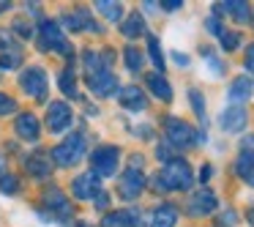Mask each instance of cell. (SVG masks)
Listing matches in <instances>:
<instances>
[{"label": "cell", "instance_id": "cell-1", "mask_svg": "<svg viewBox=\"0 0 254 227\" xmlns=\"http://www.w3.org/2000/svg\"><path fill=\"white\" fill-rule=\"evenodd\" d=\"M194 183V175H191V167H189V161L183 159H170L164 164V170H161V175H156V189H161V192H167V189H189Z\"/></svg>", "mask_w": 254, "mask_h": 227}, {"label": "cell", "instance_id": "cell-2", "mask_svg": "<svg viewBox=\"0 0 254 227\" xmlns=\"http://www.w3.org/2000/svg\"><path fill=\"white\" fill-rule=\"evenodd\" d=\"M85 148H88V137H85L82 132L68 134L61 145L52 148V159H55V164H61V167H71L85 156Z\"/></svg>", "mask_w": 254, "mask_h": 227}, {"label": "cell", "instance_id": "cell-3", "mask_svg": "<svg viewBox=\"0 0 254 227\" xmlns=\"http://www.w3.org/2000/svg\"><path fill=\"white\" fill-rule=\"evenodd\" d=\"M164 134H167V143L175 145V148H191V145L202 143V137H199L186 121H181V118H167Z\"/></svg>", "mask_w": 254, "mask_h": 227}, {"label": "cell", "instance_id": "cell-4", "mask_svg": "<svg viewBox=\"0 0 254 227\" xmlns=\"http://www.w3.org/2000/svg\"><path fill=\"white\" fill-rule=\"evenodd\" d=\"M39 50L41 52H61V55H71L74 47L63 39V30L58 28L55 22H41V30H39Z\"/></svg>", "mask_w": 254, "mask_h": 227}, {"label": "cell", "instance_id": "cell-5", "mask_svg": "<svg viewBox=\"0 0 254 227\" xmlns=\"http://www.w3.org/2000/svg\"><path fill=\"white\" fill-rule=\"evenodd\" d=\"M118 159H121V151L115 148V145H101V148L93 151V172L99 178H110L115 175L118 170Z\"/></svg>", "mask_w": 254, "mask_h": 227}, {"label": "cell", "instance_id": "cell-6", "mask_svg": "<svg viewBox=\"0 0 254 227\" xmlns=\"http://www.w3.org/2000/svg\"><path fill=\"white\" fill-rule=\"evenodd\" d=\"M19 85H22V90L28 96H33V99H44L47 96V88H50V82H47V72L39 66H30L22 72V77H19Z\"/></svg>", "mask_w": 254, "mask_h": 227}, {"label": "cell", "instance_id": "cell-7", "mask_svg": "<svg viewBox=\"0 0 254 227\" xmlns=\"http://www.w3.org/2000/svg\"><path fill=\"white\" fill-rule=\"evenodd\" d=\"M88 88H90V93H96L99 99L115 96V90H118V77L110 72V69H99V72L88 74Z\"/></svg>", "mask_w": 254, "mask_h": 227}, {"label": "cell", "instance_id": "cell-8", "mask_svg": "<svg viewBox=\"0 0 254 227\" xmlns=\"http://www.w3.org/2000/svg\"><path fill=\"white\" fill-rule=\"evenodd\" d=\"M71 121H74L71 107H68L66 101H52L50 110H47V126H50V132H55V134L66 132V129L71 126Z\"/></svg>", "mask_w": 254, "mask_h": 227}, {"label": "cell", "instance_id": "cell-9", "mask_svg": "<svg viewBox=\"0 0 254 227\" xmlns=\"http://www.w3.org/2000/svg\"><path fill=\"white\" fill-rule=\"evenodd\" d=\"M44 208H50L52 214L58 216V219H71L74 216V208H71V203L66 200V194L61 192L58 186H52V189H47L44 192Z\"/></svg>", "mask_w": 254, "mask_h": 227}, {"label": "cell", "instance_id": "cell-10", "mask_svg": "<svg viewBox=\"0 0 254 227\" xmlns=\"http://www.w3.org/2000/svg\"><path fill=\"white\" fill-rule=\"evenodd\" d=\"M216 208H219V200H216V194L210 192V189H199V192H194L191 200H189V214L191 216H208V214H213Z\"/></svg>", "mask_w": 254, "mask_h": 227}, {"label": "cell", "instance_id": "cell-11", "mask_svg": "<svg viewBox=\"0 0 254 227\" xmlns=\"http://www.w3.org/2000/svg\"><path fill=\"white\" fill-rule=\"evenodd\" d=\"M142 189H145V175L137 167H128L121 175V197L123 200H137Z\"/></svg>", "mask_w": 254, "mask_h": 227}, {"label": "cell", "instance_id": "cell-12", "mask_svg": "<svg viewBox=\"0 0 254 227\" xmlns=\"http://www.w3.org/2000/svg\"><path fill=\"white\" fill-rule=\"evenodd\" d=\"M246 121H249V112L243 110V107H238V104L227 107V110L219 115V126L224 129V132H230V134H238L243 126H246Z\"/></svg>", "mask_w": 254, "mask_h": 227}, {"label": "cell", "instance_id": "cell-13", "mask_svg": "<svg viewBox=\"0 0 254 227\" xmlns=\"http://www.w3.org/2000/svg\"><path fill=\"white\" fill-rule=\"evenodd\" d=\"M71 189H74V197L77 200H90V197H96V194L101 192V181H99L96 172H85V175L74 178Z\"/></svg>", "mask_w": 254, "mask_h": 227}, {"label": "cell", "instance_id": "cell-14", "mask_svg": "<svg viewBox=\"0 0 254 227\" xmlns=\"http://www.w3.org/2000/svg\"><path fill=\"white\" fill-rule=\"evenodd\" d=\"M0 44H3V50H0V69H17L22 63V47L14 44L8 33H0Z\"/></svg>", "mask_w": 254, "mask_h": 227}, {"label": "cell", "instance_id": "cell-15", "mask_svg": "<svg viewBox=\"0 0 254 227\" xmlns=\"http://www.w3.org/2000/svg\"><path fill=\"white\" fill-rule=\"evenodd\" d=\"M101 227H139V211L126 208V211H115V214H107Z\"/></svg>", "mask_w": 254, "mask_h": 227}, {"label": "cell", "instance_id": "cell-16", "mask_svg": "<svg viewBox=\"0 0 254 227\" xmlns=\"http://www.w3.org/2000/svg\"><path fill=\"white\" fill-rule=\"evenodd\" d=\"M216 14H230L235 22H249V17H252V11H249V3H243V0H227V3H216L213 8Z\"/></svg>", "mask_w": 254, "mask_h": 227}, {"label": "cell", "instance_id": "cell-17", "mask_svg": "<svg viewBox=\"0 0 254 227\" xmlns=\"http://www.w3.org/2000/svg\"><path fill=\"white\" fill-rule=\"evenodd\" d=\"M63 25H68V30H90V33H96V30H99V25L93 22L90 11H85V8H77L74 14L63 17Z\"/></svg>", "mask_w": 254, "mask_h": 227}, {"label": "cell", "instance_id": "cell-18", "mask_svg": "<svg viewBox=\"0 0 254 227\" xmlns=\"http://www.w3.org/2000/svg\"><path fill=\"white\" fill-rule=\"evenodd\" d=\"M14 129H17V134L22 140H39V118L33 115V112H22V115L17 118V123H14Z\"/></svg>", "mask_w": 254, "mask_h": 227}, {"label": "cell", "instance_id": "cell-19", "mask_svg": "<svg viewBox=\"0 0 254 227\" xmlns=\"http://www.w3.org/2000/svg\"><path fill=\"white\" fill-rule=\"evenodd\" d=\"M175 222H178V208L170 203L159 205L150 216V227H175Z\"/></svg>", "mask_w": 254, "mask_h": 227}, {"label": "cell", "instance_id": "cell-20", "mask_svg": "<svg viewBox=\"0 0 254 227\" xmlns=\"http://www.w3.org/2000/svg\"><path fill=\"white\" fill-rule=\"evenodd\" d=\"M235 172L241 181H246L249 186H254V151H243L235 161Z\"/></svg>", "mask_w": 254, "mask_h": 227}, {"label": "cell", "instance_id": "cell-21", "mask_svg": "<svg viewBox=\"0 0 254 227\" xmlns=\"http://www.w3.org/2000/svg\"><path fill=\"white\" fill-rule=\"evenodd\" d=\"M121 104L126 107V110H134V112H142L145 104H148V99H145V93L139 88H123L121 90Z\"/></svg>", "mask_w": 254, "mask_h": 227}, {"label": "cell", "instance_id": "cell-22", "mask_svg": "<svg viewBox=\"0 0 254 227\" xmlns=\"http://www.w3.org/2000/svg\"><path fill=\"white\" fill-rule=\"evenodd\" d=\"M148 88H150V93L161 101L172 99V85L164 79V74H148Z\"/></svg>", "mask_w": 254, "mask_h": 227}, {"label": "cell", "instance_id": "cell-23", "mask_svg": "<svg viewBox=\"0 0 254 227\" xmlns=\"http://www.w3.org/2000/svg\"><path fill=\"white\" fill-rule=\"evenodd\" d=\"M25 167H28V172L33 178H50L52 175V164L44 159L41 153H33V156H28L25 159Z\"/></svg>", "mask_w": 254, "mask_h": 227}, {"label": "cell", "instance_id": "cell-24", "mask_svg": "<svg viewBox=\"0 0 254 227\" xmlns=\"http://www.w3.org/2000/svg\"><path fill=\"white\" fill-rule=\"evenodd\" d=\"M252 90H254V85H252V79H249V77L232 79V85H230V101H232V104H238V101H246L249 96H252Z\"/></svg>", "mask_w": 254, "mask_h": 227}, {"label": "cell", "instance_id": "cell-25", "mask_svg": "<svg viewBox=\"0 0 254 227\" xmlns=\"http://www.w3.org/2000/svg\"><path fill=\"white\" fill-rule=\"evenodd\" d=\"M123 36L126 39H137V36H142L145 33V19L139 17V14H128V19L123 22Z\"/></svg>", "mask_w": 254, "mask_h": 227}, {"label": "cell", "instance_id": "cell-26", "mask_svg": "<svg viewBox=\"0 0 254 227\" xmlns=\"http://www.w3.org/2000/svg\"><path fill=\"white\" fill-rule=\"evenodd\" d=\"M96 8H99V14H101V17H107L110 22H118V19L123 17V6H121V3H115V0H99Z\"/></svg>", "mask_w": 254, "mask_h": 227}, {"label": "cell", "instance_id": "cell-27", "mask_svg": "<svg viewBox=\"0 0 254 227\" xmlns=\"http://www.w3.org/2000/svg\"><path fill=\"white\" fill-rule=\"evenodd\" d=\"M58 85H61V90L68 96V99H77V82H74V72L71 69H63L61 77H58Z\"/></svg>", "mask_w": 254, "mask_h": 227}, {"label": "cell", "instance_id": "cell-28", "mask_svg": "<svg viewBox=\"0 0 254 227\" xmlns=\"http://www.w3.org/2000/svg\"><path fill=\"white\" fill-rule=\"evenodd\" d=\"M148 52H150V61H153V66H156V74H161V72H164V55H161L159 39L148 36Z\"/></svg>", "mask_w": 254, "mask_h": 227}, {"label": "cell", "instance_id": "cell-29", "mask_svg": "<svg viewBox=\"0 0 254 227\" xmlns=\"http://www.w3.org/2000/svg\"><path fill=\"white\" fill-rule=\"evenodd\" d=\"M123 61H126L128 72H139V69H142V55H139L137 47H128L126 55H123Z\"/></svg>", "mask_w": 254, "mask_h": 227}, {"label": "cell", "instance_id": "cell-30", "mask_svg": "<svg viewBox=\"0 0 254 227\" xmlns=\"http://www.w3.org/2000/svg\"><path fill=\"white\" fill-rule=\"evenodd\" d=\"M189 101H191V107H194V112H197V118L205 123V99H202V93H199V90H189Z\"/></svg>", "mask_w": 254, "mask_h": 227}, {"label": "cell", "instance_id": "cell-31", "mask_svg": "<svg viewBox=\"0 0 254 227\" xmlns=\"http://www.w3.org/2000/svg\"><path fill=\"white\" fill-rule=\"evenodd\" d=\"M17 189H19V181L14 175H3V178H0V192H3V194H14Z\"/></svg>", "mask_w": 254, "mask_h": 227}, {"label": "cell", "instance_id": "cell-32", "mask_svg": "<svg viewBox=\"0 0 254 227\" xmlns=\"http://www.w3.org/2000/svg\"><path fill=\"white\" fill-rule=\"evenodd\" d=\"M221 47H224V50H238V47H241V33H221Z\"/></svg>", "mask_w": 254, "mask_h": 227}, {"label": "cell", "instance_id": "cell-33", "mask_svg": "<svg viewBox=\"0 0 254 227\" xmlns=\"http://www.w3.org/2000/svg\"><path fill=\"white\" fill-rule=\"evenodd\" d=\"M202 55H205V61H208V69H210V74H216V77H219V74L224 72V63H221L219 58H213V55H210L208 50H205Z\"/></svg>", "mask_w": 254, "mask_h": 227}, {"label": "cell", "instance_id": "cell-34", "mask_svg": "<svg viewBox=\"0 0 254 227\" xmlns=\"http://www.w3.org/2000/svg\"><path fill=\"white\" fill-rule=\"evenodd\" d=\"M11 112H17V101L8 99L6 93H0V115H11Z\"/></svg>", "mask_w": 254, "mask_h": 227}, {"label": "cell", "instance_id": "cell-35", "mask_svg": "<svg viewBox=\"0 0 254 227\" xmlns=\"http://www.w3.org/2000/svg\"><path fill=\"white\" fill-rule=\"evenodd\" d=\"M205 25H208V33H216V36L224 33V30H221V22L216 17H208V19H205Z\"/></svg>", "mask_w": 254, "mask_h": 227}, {"label": "cell", "instance_id": "cell-36", "mask_svg": "<svg viewBox=\"0 0 254 227\" xmlns=\"http://www.w3.org/2000/svg\"><path fill=\"white\" fill-rule=\"evenodd\" d=\"M14 33H19V36H30L28 22H25V19H17V22H14Z\"/></svg>", "mask_w": 254, "mask_h": 227}, {"label": "cell", "instance_id": "cell-37", "mask_svg": "<svg viewBox=\"0 0 254 227\" xmlns=\"http://www.w3.org/2000/svg\"><path fill=\"white\" fill-rule=\"evenodd\" d=\"M219 222H221V227H232V222H235V211H224Z\"/></svg>", "mask_w": 254, "mask_h": 227}, {"label": "cell", "instance_id": "cell-38", "mask_svg": "<svg viewBox=\"0 0 254 227\" xmlns=\"http://www.w3.org/2000/svg\"><path fill=\"white\" fill-rule=\"evenodd\" d=\"M107 205H110V194L99 192V194H96V208H107Z\"/></svg>", "mask_w": 254, "mask_h": 227}, {"label": "cell", "instance_id": "cell-39", "mask_svg": "<svg viewBox=\"0 0 254 227\" xmlns=\"http://www.w3.org/2000/svg\"><path fill=\"white\" fill-rule=\"evenodd\" d=\"M181 6H183L181 0H164V3H161V8H164V11H178Z\"/></svg>", "mask_w": 254, "mask_h": 227}, {"label": "cell", "instance_id": "cell-40", "mask_svg": "<svg viewBox=\"0 0 254 227\" xmlns=\"http://www.w3.org/2000/svg\"><path fill=\"white\" fill-rule=\"evenodd\" d=\"M246 69H249V72L254 74V44H252V47H249V50H246Z\"/></svg>", "mask_w": 254, "mask_h": 227}, {"label": "cell", "instance_id": "cell-41", "mask_svg": "<svg viewBox=\"0 0 254 227\" xmlns=\"http://www.w3.org/2000/svg\"><path fill=\"white\" fill-rule=\"evenodd\" d=\"M172 58H175V63H178V66H189V58H186V55H181V52H175Z\"/></svg>", "mask_w": 254, "mask_h": 227}, {"label": "cell", "instance_id": "cell-42", "mask_svg": "<svg viewBox=\"0 0 254 227\" xmlns=\"http://www.w3.org/2000/svg\"><path fill=\"white\" fill-rule=\"evenodd\" d=\"M210 172H213V167H210V164H205V167H202V172H199V178H202V181H208V178H210Z\"/></svg>", "mask_w": 254, "mask_h": 227}, {"label": "cell", "instance_id": "cell-43", "mask_svg": "<svg viewBox=\"0 0 254 227\" xmlns=\"http://www.w3.org/2000/svg\"><path fill=\"white\" fill-rule=\"evenodd\" d=\"M249 148H254V134H249V137L243 140V151H249Z\"/></svg>", "mask_w": 254, "mask_h": 227}, {"label": "cell", "instance_id": "cell-44", "mask_svg": "<svg viewBox=\"0 0 254 227\" xmlns=\"http://www.w3.org/2000/svg\"><path fill=\"white\" fill-rule=\"evenodd\" d=\"M6 175V159H3V156H0V178Z\"/></svg>", "mask_w": 254, "mask_h": 227}, {"label": "cell", "instance_id": "cell-45", "mask_svg": "<svg viewBox=\"0 0 254 227\" xmlns=\"http://www.w3.org/2000/svg\"><path fill=\"white\" fill-rule=\"evenodd\" d=\"M8 6H11V3H8V0H0V14L6 11V8H8Z\"/></svg>", "mask_w": 254, "mask_h": 227}, {"label": "cell", "instance_id": "cell-46", "mask_svg": "<svg viewBox=\"0 0 254 227\" xmlns=\"http://www.w3.org/2000/svg\"><path fill=\"white\" fill-rule=\"evenodd\" d=\"M79 227H88V225H79Z\"/></svg>", "mask_w": 254, "mask_h": 227}]
</instances>
